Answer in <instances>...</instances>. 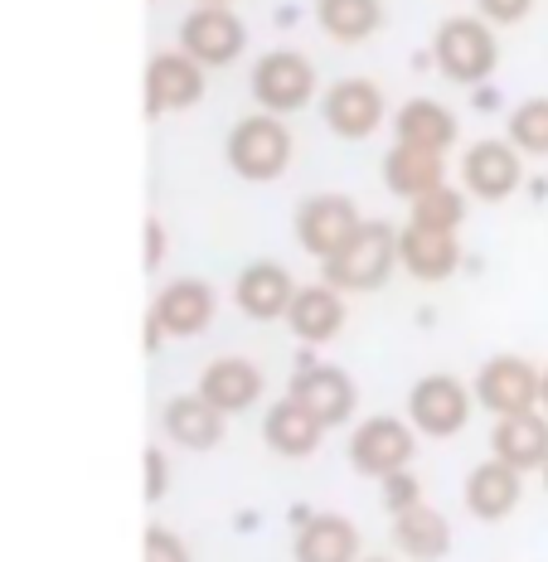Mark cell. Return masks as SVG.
<instances>
[{"instance_id": "8fae6325", "label": "cell", "mask_w": 548, "mask_h": 562, "mask_svg": "<svg viewBox=\"0 0 548 562\" xmlns=\"http://www.w3.org/2000/svg\"><path fill=\"white\" fill-rule=\"evenodd\" d=\"M524 184V156L510 146L505 136L471 140L461 156V190L481 204H505Z\"/></svg>"}, {"instance_id": "484cf974", "label": "cell", "mask_w": 548, "mask_h": 562, "mask_svg": "<svg viewBox=\"0 0 548 562\" xmlns=\"http://www.w3.org/2000/svg\"><path fill=\"white\" fill-rule=\"evenodd\" d=\"M383 184L389 194H399L403 204L423 199L427 190L447 184V156H433V150H417V146H393L383 156Z\"/></svg>"}, {"instance_id": "3957f363", "label": "cell", "mask_w": 548, "mask_h": 562, "mask_svg": "<svg viewBox=\"0 0 548 562\" xmlns=\"http://www.w3.org/2000/svg\"><path fill=\"white\" fill-rule=\"evenodd\" d=\"M291 150H297L291 126L282 122V116H272V112L243 116V122L228 132V140H224L228 170L238 175V180H248V184L282 180V175L291 170Z\"/></svg>"}, {"instance_id": "4dcf8cb0", "label": "cell", "mask_w": 548, "mask_h": 562, "mask_svg": "<svg viewBox=\"0 0 548 562\" xmlns=\"http://www.w3.org/2000/svg\"><path fill=\"white\" fill-rule=\"evenodd\" d=\"M379 485H383V509H389V514H403V509L423 505V485H417L413 471H399V475L379 480Z\"/></svg>"}, {"instance_id": "6da1fadb", "label": "cell", "mask_w": 548, "mask_h": 562, "mask_svg": "<svg viewBox=\"0 0 548 562\" xmlns=\"http://www.w3.org/2000/svg\"><path fill=\"white\" fill-rule=\"evenodd\" d=\"M393 267H399V228H389L383 218H365L340 243V252L321 262V281L340 296H369L393 277Z\"/></svg>"}, {"instance_id": "d6986e66", "label": "cell", "mask_w": 548, "mask_h": 562, "mask_svg": "<svg viewBox=\"0 0 548 562\" xmlns=\"http://www.w3.org/2000/svg\"><path fill=\"white\" fill-rule=\"evenodd\" d=\"M461 499H466V514H471V519L500 524V519H510V514L519 509V499H524V475L510 471L505 461H495V456H491V461H481L471 475H466Z\"/></svg>"}, {"instance_id": "836d02e7", "label": "cell", "mask_w": 548, "mask_h": 562, "mask_svg": "<svg viewBox=\"0 0 548 562\" xmlns=\"http://www.w3.org/2000/svg\"><path fill=\"white\" fill-rule=\"evenodd\" d=\"M160 262H166V228L146 218V272H156Z\"/></svg>"}, {"instance_id": "f35d334b", "label": "cell", "mask_w": 548, "mask_h": 562, "mask_svg": "<svg viewBox=\"0 0 548 562\" xmlns=\"http://www.w3.org/2000/svg\"><path fill=\"white\" fill-rule=\"evenodd\" d=\"M544 490H548V461H544Z\"/></svg>"}, {"instance_id": "7402d4cb", "label": "cell", "mask_w": 548, "mask_h": 562, "mask_svg": "<svg viewBox=\"0 0 548 562\" xmlns=\"http://www.w3.org/2000/svg\"><path fill=\"white\" fill-rule=\"evenodd\" d=\"M393 146H417L433 150V156H447L457 146V112L437 98H407L393 112Z\"/></svg>"}, {"instance_id": "30bf717a", "label": "cell", "mask_w": 548, "mask_h": 562, "mask_svg": "<svg viewBox=\"0 0 548 562\" xmlns=\"http://www.w3.org/2000/svg\"><path fill=\"white\" fill-rule=\"evenodd\" d=\"M287 397L306 407L325 431L345 427V422L355 417V407H359L355 379H349L345 369H335V364H311V355H301V364H297V373H291V383H287Z\"/></svg>"}, {"instance_id": "f546056e", "label": "cell", "mask_w": 548, "mask_h": 562, "mask_svg": "<svg viewBox=\"0 0 548 562\" xmlns=\"http://www.w3.org/2000/svg\"><path fill=\"white\" fill-rule=\"evenodd\" d=\"M142 562H194V558H190V548H184L180 533L150 524L146 538H142Z\"/></svg>"}, {"instance_id": "d4e9b609", "label": "cell", "mask_w": 548, "mask_h": 562, "mask_svg": "<svg viewBox=\"0 0 548 562\" xmlns=\"http://www.w3.org/2000/svg\"><path fill=\"white\" fill-rule=\"evenodd\" d=\"M393 543L413 562H441L451 553V524H447V514H437L423 499V505L393 514Z\"/></svg>"}, {"instance_id": "603a6c76", "label": "cell", "mask_w": 548, "mask_h": 562, "mask_svg": "<svg viewBox=\"0 0 548 562\" xmlns=\"http://www.w3.org/2000/svg\"><path fill=\"white\" fill-rule=\"evenodd\" d=\"M491 456H495V461H505L510 471H519V475L544 471V461H548V417L544 413L495 417V427H491Z\"/></svg>"}, {"instance_id": "8992f818", "label": "cell", "mask_w": 548, "mask_h": 562, "mask_svg": "<svg viewBox=\"0 0 548 562\" xmlns=\"http://www.w3.org/2000/svg\"><path fill=\"white\" fill-rule=\"evenodd\" d=\"M417 456V431L403 417H365L349 431V465L365 480H389L413 465Z\"/></svg>"}, {"instance_id": "e575fe53", "label": "cell", "mask_w": 548, "mask_h": 562, "mask_svg": "<svg viewBox=\"0 0 548 562\" xmlns=\"http://www.w3.org/2000/svg\"><path fill=\"white\" fill-rule=\"evenodd\" d=\"M160 339H166V330H160V325H156V315L146 311V355H156V349H160Z\"/></svg>"}, {"instance_id": "1f68e13d", "label": "cell", "mask_w": 548, "mask_h": 562, "mask_svg": "<svg viewBox=\"0 0 548 562\" xmlns=\"http://www.w3.org/2000/svg\"><path fill=\"white\" fill-rule=\"evenodd\" d=\"M529 10H534V0H476V15L491 20L495 30H510V25H519V20H529Z\"/></svg>"}, {"instance_id": "7a4b0ae2", "label": "cell", "mask_w": 548, "mask_h": 562, "mask_svg": "<svg viewBox=\"0 0 548 562\" xmlns=\"http://www.w3.org/2000/svg\"><path fill=\"white\" fill-rule=\"evenodd\" d=\"M433 68L457 88H481L500 68V34L481 15H451L433 34Z\"/></svg>"}, {"instance_id": "4316f807", "label": "cell", "mask_w": 548, "mask_h": 562, "mask_svg": "<svg viewBox=\"0 0 548 562\" xmlns=\"http://www.w3.org/2000/svg\"><path fill=\"white\" fill-rule=\"evenodd\" d=\"M316 25L335 44H365L383 30V0H316Z\"/></svg>"}, {"instance_id": "5b68a950", "label": "cell", "mask_w": 548, "mask_h": 562, "mask_svg": "<svg viewBox=\"0 0 548 562\" xmlns=\"http://www.w3.org/2000/svg\"><path fill=\"white\" fill-rule=\"evenodd\" d=\"M471 407H476V393L466 389L461 379H451V373H427V379H417L413 393H407V427L427 441H451L466 431Z\"/></svg>"}, {"instance_id": "9c48e42d", "label": "cell", "mask_w": 548, "mask_h": 562, "mask_svg": "<svg viewBox=\"0 0 548 562\" xmlns=\"http://www.w3.org/2000/svg\"><path fill=\"white\" fill-rule=\"evenodd\" d=\"M365 224L359 204L349 194H306L291 214V233H297V248L306 257L325 262L331 252H340V243Z\"/></svg>"}, {"instance_id": "ffe728a7", "label": "cell", "mask_w": 548, "mask_h": 562, "mask_svg": "<svg viewBox=\"0 0 548 562\" xmlns=\"http://www.w3.org/2000/svg\"><path fill=\"white\" fill-rule=\"evenodd\" d=\"M399 267L423 286H437V281H451L461 267V243L457 233H427L403 224L399 228Z\"/></svg>"}, {"instance_id": "8d00e7d4", "label": "cell", "mask_w": 548, "mask_h": 562, "mask_svg": "<svg viewBox=\"0 0 548 562\" xmlns=\"http://www.w3.org/2000/svg\"><path fill=\"white\" fill-rule=\"evenodd\" d=\"M194 5H233V0H194Z\"/></svg>"}, {"instance_id": "cb8c5ba5", "label": "cell", "mask_w": 548, "mask_h": 562, "mask_svg": "<svg viewBox=\"0 0 548 562\" xmlns=\"http://www.w3.org/2000/svg\"><path fill=\"white\" fill-rule=\"evenodd\" d=\"M262 441H267V451L282 456V461H306V456L321 451L325 427L301 403L282 397V403H272V413L262 417Z\"/></svg>"}, {"instance_id": "f1b7e54d", "label": "cell", "mask_w": 548, "mask_h": 562, "mask_svg": "<svg viewBox=\"0 0 548 562\" xmlns=\"http://www.w3.org/2000/svg\"><path fill=\"white\" fill-rule=\"evenodd\" d=\"M505 140L524 160H548V98H529L510 112Z\"/></svg>"}, {"instance_id": "44dd1931", "label": "cell", "mask_w": 548, "mask_h": 562, "mask_svg": "<svg viewBox=\"0 0 548 562\" xmlns=\"http://www.w3.org/2000/svg\"><path fill=\"white\" fill-rule=\"evenodd\" d=\"M160 431H166L180 451H214V447H224V437H228V417L219 413V407H209L200 393H180V397H170L166 413H160Z\"/></svg>"}, {"instance_id": "83f0119b", "label": "cell", "mask_w": 548, "mask_h": 562, "mask_svg": "<svg viewBox=\"0 0 548 562\" xmlns=\"http://www.w3.org/2000/svg\"><path fill=\"white\" fill-rule=\"evenodd\" d=\"M407 224L427 228V233H461L466 224V190H451V184H437L423 199L407 204Z\"/></svg>"}, {"instance_id": "ba28073f", "label": "cell", "mask_w": 548, "mask_h": 562, "mask_svg": "<svg viewBox=\"0 0 548 562\" xmlns=\"http://www.w3.org/2000/svg\"><path fill=\"white\" fill-rule=\"evenodd\" d=\"M476 407H485L491 417H519L539 413V369L519 355H495L476 369Z\"/></svg>"}, {"instance_id": "74e56055", "label": "cell", "mask_w": 548, "mask_h": 562, "mask_svg": "<svg viewBox=\"0 0 548 562\" xmlns=\"http://www.w3.org/2000/svg\"><path fill=\"white\" fill-rule=\"evenodd\" d=\"M359 562H389V558H359Z\"/></svg>"}, {"instance_id": "7c38bea8", "label": "cell", "mask_w": 548, "mask_h": 562, "mask_svg": "<svg viewBox=\"0 0 548 562\" xmlns=\"http://www.w3.org/2000/svg\"><path fill=\"white\" fill-rule=\"evenodd\" d=\"M389 116L383 88L374 78H340L321 92V122L340 140H369Z\"/></svg>"}, {"instance_id": "5bb4252c", "label": "cell", "mask_w": 548, "mask_h": 562, "mask_svg": "<svg viewBox=\"0 0 548 562\" xmlns=\"http://www.w3.org/2000/svg\"><path fill=\"white\" fill-rule=\"evenodd\" d=\"M194 393L204 397L209 407H219L224 417H238V413H253L267 393V379L253 359L243 355H224V359H209Z\"/></svg>"}, {"instance_id": "ac0fdd59", "label": "cell", "mask_w": 548, "mask_h": 562, "mask_svg": "<svg viewBox=\"0 0 548 562\" xmlns=\"http://www.w3.org/2000/svg\"><path fill=\"white\" fill-rule=\"evenodd\" d=\"M291 524H297V543H291L297 562H359V529L345 514L291 509Z\"/></svg>"}, {"instance_id": "277c9868", "label": "cell", "mask_w": 548, "mask_h": 562, "mask_svg": "<svg viewBox=\"0 0 548 562\" xmlns=\"http://www.w3.org/2000/svg\"><path fill=\"white\" fill-rule=\"evenodd\" d=\"M248 88H253V102L258 112H272V116H291L301 108H311L316 98V64L297 49H272L253 64L248 74Z\"/></svg>"}, {"instance_id": "d6a6232c", "label": "cell", "mask_w": 548, "mask_h": 562, "mask_svg": "<svg viewBox=\"0 0 548 562\" xmlns=\"http://www.w3.org/2000/svg\"><path fill=\"white\" fill-rule=\"evenodd\" d=\"M166 490H170V461H166V451L150 447L146 451V499L156 505V499H166Z\"/></svg>"}, {"instance_id": "4fadbf2b", "label": "cell", "mask_w": 548, "mask_h": 562, "mask_svg": "<svg viewBox=\"0 0 548 562\" xmlns=\"http://www.w3.org/2000/svg\"><path fill=\"white\" fill-rule=\"evenodd\" d=\"M204 74L209 68H200L190 54L180 49H166L156 54L146 64V116H170V112H190L194 102L204 98Z\"/></svg>"}, {"instance_id": "52a82bcc", "label": "cell", "mask_w": 548, "mask_h": 562, "mask_svg": "<svg viewBox=\"0 0 548 562\" xmlns=\"http://www.w3.org/2000/svg\"><path fill=\"white\" fill-rule=\"evenodd\" d=\"M175 49L190 54L200 68H228L233 58L248 49V25L228 5H200L180 20Z\"/></svg>"}, {"instance_id": "2e32d148", "label": "cell", "mask_w": 548, "mask_h": 562, "mask_svg": "<svg viewBox=\"0 0 548 562\" xmlns=\"http://www.w3.org/2000/svg\"><path fill=\"white\" fill-rule=\"evenodd\" d=\"M345 321H349L345 296L335 286H325V281H316V286H297V296H291L282 325H287V335L297 339V345L321 349V345H331V339L345 330Z\"/></svg>"}, {"instance_id": "e0dca14e", "label": "cell", "mask_w": 548, "mask_h": 562, "mask_svg": "<svg viewBox=\"0 0 548 562\" xmlns=\"http://www.w3.org/2000/svg\"><path fill=\"white\" fill-rule=\"evenodd\" d=\"M291 296H297V277H291L282 262H248L233 277V306L258 325L287 321Z\"/></svg>"}, {"instance_id": "9a60e30c", "label": "cell", "mask_w": 548, "mask_h": 562, "mask_svg": "<svg viewBox=\"0 0 548 562\" xmlns=\"http://www.w3.org/2000/svg\"><path fill=\"white\" fill-rule=\"evenodd\" d=\"M150 315H156V325L166 330V339H194V335H204L209 325H214L219 296H214L209 281L180 277V281H170V286H160Z\"/></svg>"}, {"instance_id": "d590c367", "label": "cell", "mask_w": 548, "mask_h": 562, "mask_svg": "<svg viewBox=\"0 0 548 562\" xmlns=\"http://www.w3.org/2000/svg\"><path fill=\"white\" fill-rule=\"evenodd\" d=\"M539 407H544V417H548V369L539 373Z\"/></svg>"}]
</instances>
